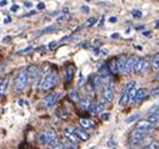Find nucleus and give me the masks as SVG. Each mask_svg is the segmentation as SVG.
I'll return each mask as SVG.
<instances>
[{
    "mask_svg": "<svg viewBox=\"0 0 159 149\" xmlns=\"http://www.w3.org/2000/svg\"><path fill=\"white\" fill-rule=\"evenodd\" d=\"M29 83V78H28V69H21L17 78H15V84H14V90L17 93H20L25 89L26 84Z\"/></svg>",
    "mask_w": 159,
    "mask_h": 149,
    "instance_id": "nucleus-1",
    "label": "nucleus"
},
{
    "mask_svg": "<svg viewBox=\"0 0 159 149\" xmlns=\"http://www.w3.org/2000/svg\"><path fill=\"white\" fill-rule=\"evenodd\" d=\"M39 140H40L42 144L44 145H49V147H54L57 143H59L58 138H57V134L53 129H48L45 130L44 133L40 134V137H39Z\"/></svg>",
    "mask_w": 159,
    "mask_h": 149,
    "instance_id": "nucleus-2",
    "label": "nucleus"
},
{
    "mask_svg": "<svg viewBox=\"0 0 159 149\" xmlns=\"http://www.w3.org/2000/svg\"><path fill=\"white\" fill-rule=\"evenodd\" d=\"M57 83H58V75H57V73L50 72V73H48V74L43 78L42 83H40V89H42V90L51 89Z\"/></svg>",
    "mask_w": 159,
    "mask_h": 149,
    "instance_id": "nucleus-3",
    "label": "nucleus"
},
{
    "mask_svg": "<svg viewBox=\"0 0 159 149\" xmlns=\"http://www.w3.org/2000/svg\"><path fill=\"white\" fill-rule=\"evenodd\" d=\"M149 133H150V132H147V130L135 128L133 132L130 133V135H129V143H130V144H139L140 142H143L145 138L148 137Z\"/></svg>",
    "mask_w": 159,
    "mask_h": 149,
    "instance_id": "nucleus-4",
    "label": "nucleus"
},
{
    "mask_svg": "<svg viewBox=\"0 0 159 149\" xmlns=\"http://www.w3.org/2000/svg\"><path fill=\"white\" fill-rule=\"evenodd\" d=\"M28 78H29V83L36 87L40 80V69L36 65H30L28 68Z\"/></svg>",
    "mask_w": 159,
    "mask_h": 149,
    "instance_id": "nucleus-5",
    "label": "nucleus"
},
{
    "mask_svg": "<svg viewBox=\"0 0 159 149\" xmlns=\"http://www.w3.org/2000/svg\"><path fill=\"white\" fill-rule=\"evenodd\" d=\"M135 87V82H128L127 85L124 87L123 91H122V97H120V100H119V103H120V105H125L127 103H129V93L131 90V88Z\"/></svg>",
    "mask_w": 159,
    "mask_h": 149,
    "instance_id": "nucleus-6",
    "label": "nucleus"
},
{
    "mask_svg": "<svg viewBox=\"0 0 159 149\" xmlns=\"http://www.w3.org/2000/svg\"><path fill=\"white\" fill-rule=\"evenodd\" d=\"M59 97H60V94H59L58 91L48 94V95L43 99V106H46V108L53 106V105H54V104L59 100Z\"/></svg>",
    "mask_w": 159,
    "mask_h": 149,
    "instance_id": "nucleus-7",
    "label": "nucleus"
},
{
    "mask_svg": "<svg viewBox=\"0 0 159 149\" xmlns=\"http://www.w3.org/2000/svg\"><path fill=\"white\" fill-rule=\"evenodd\" d=\"M113 97H114V88H113V84L109 82L104 85V91H103V98L107 100V102H112L113 100Z\"/></svg>",
    "mask_w": 159,
    "mask_h": 149,
    "instance_id": "nucleus-8",
    "label": "nucleus"
},
{
    "mask_svg": "<svg viewBox=\"0 0 159 149\" xmlns=\"http://www.w3.org/2000/svg\"><path fill=\"white\" fill-rule=\"evenodd\" d=\"M135 128H138V129H143V130H147V132H153V130L157 129L155 124L152 123V121H149L148 119H147V120H140V121H138Z\"/></svg>",
    "mask_w": 159,
    "mask_h": 149,
    "instance_id": "nucleus-9",
    "label": "nucleus"
},
{
    "mask_svg": "<svg viewBox=\"0 0 159 149\" xmlns=\"http://www.w3.org/2000/svg\"><path fill=\"white\" fill-rule=\"evenodd\" d=\"M91 87H93V89H94L95 93H99V91L102 90V88H104V80H103V76L95 75L94 78H93Z\"/></svg>",
    "mask_w": 159,
    "mask_h": 149,
    "instance_id": "nucleus-10",
    "label": "nucleus"
},
{
    "mask_svg": "<svg viewBox=\"0 0 159 149\" xmlns=\"http://www.w3.org/2000/svg\"><path fill=\"white\" fill-rule=\"evenodd\" d=\"M64 135H65V138L67 139H69L70 142H73V143H78V140H79V138L76 137V134L74 133V128L73 127H68V128H65V130H64Z\"/></svg>",
    "mask_w": 159,
    "mask_h": 149,
    "instance_id": "nucleus-11",
    "label": "nucleus"
},
{
    "mask_svg": "<svg viewBox=\"0 0 159 149\" xmlns=\"http://www.w3.org/2000/svg\"><path fill=\"white\" fill-rule=\"evenodd\" d=\"M127 63H128V58L125 55H120V57L118 58V69H119V73L127 74Z\"/></svg>",
    "mask_w": 159,
    "mask_h": 149,
    "instance_id": "nucleus-12",
    "label": "nucleus"
},
{
    "mask_svg": "<svg viewBox=\"0 0 159 149\" xmlns=\"http://www.w3.org/2000/svg\"><path fill=\"white\" fill-rule=\"evenodd\" d=\"M147 65H148L147 61H145L144 59H142V58H139L138 61H137V64H135V66H134V73L139 74V73L144 72L145 69H147Z\"/></svg>",
    "mask_w": 159,
    "mask_h": 149,
    "instance_id": "nucleus-13",
    "label": "nucleus"
},
{
    "mask_svg": "<svg viewBox=\"0 0 159 149\" xmlns=\"http://www.w3.org/2000/svg\"><path fill=\"white\" fill-rule=\"evenodd\" d=\"M138 57H129L128 58V63H127V74H129V73H134V66H135V64H137V61H138Z\"/></svg>",
    "mask_w": 159,
    "mask_h": 149,
    "instance_id": "nucleus-14",
    "label": "nucleus"
},
{
    "mask_svg": "<svg viewBox=\"0 0 159 149\" xmlns=\"http://www.w3.org/2000/svg\"><path fill=\"white\" fill-rule=\"evenodd\" d=\"M147 97H148V91H147V90H145V89H138V91H137V94H135V98H134V103L139 104V103H142Z\"/></svg>",
    "mask_w": 159,
    "mask_h": 149,
    "instance_id": "nucleus-15",
    "label": "nucleus"
},
{
    "mask_svg": "<svg viewBox=\"0 0 159 149\" xmlns=\"http://www.w3.org/2000/svg\"><path fill=\"white\" fill-rule=\"evenodd\" d=\"M74 133L76 134V137L79 138V140H88L89 139V134L83 129V128H74Z\"/></svg>",
    "mask_w": 159,
    "mask_h": 149,
    "instance_id": "nucleus-16",
    "label": "nucleus"
},
{
    "mask_svg": "<svg viewBox=\"0 0 159 149\" xmlns=\"http://www.w3.org/2000/svg\"><path fill=\"white\" fill-rule=\"evenodd\" d=\"M108 66H109V69H110V73H112V74L119 73V69H118V58H113L112 60H109Z\"/></svg>",
    "mask_w": 159,
    "mask_h": 149,
    "instance_id": "nucleus-17",
    "label": "nucleus"
},
{
    "mask_svg": "<svg viewBox=\"0 0 159 149\" xmlns=\"http://www.w3.org/2000/svg\"><path fill=\"white\" fill-rule=\"evenodd\" d=\"M9 76L4 78L3 80H0V95H4V94L6 93V89L9 87Z\"/></svg>",
    "mask_w": 159,
    "mask_h": 149,
    "instance_id": "nucleus-18",
    "label": "nucleus"
},
{
    "mask_svg": "<svg viewBox=\"0 0 159 149\" xmlns=\"http://www.w3.org/2000/svg\"><path fill=\"white\" fill-rule=\"evenodd\" d=\"M74 70H75L74 65H68V66H67V69H65V80H67V82H70V80L73 79V76H74Z\"/></svg>",
    "mask_w": 159,
    "mask_h": 149,
    "instance_id": "nucleus-19",
    "label": "nucleus"
},
{
    "mask_svg": "<svg viewBox=\"0 0 159 149\" xmlns=\"http://www.w3.org/2000/svg\"><path fill=\"white\" fill-rule=\"evenodd\" d=\"M79 123H80L82 128H84V129H89V128L94 127V121L90 120V119H85V118H82L80 120H79Z\"/></svg>",
    "mask_w": 159,
    "mask_h": 149,
    "instance_id": "nucleus-20",
    "label": "nucleus"
},
{
    "mask_svg": "<svg viewBox=\"0 0 159 149\" xmlns=\"http://www.w3.org/2000/svg\"><path fill=\"white\" fill-rule=\"evenodd\" d=\"M90 105H91V100L89 98L82 99L80 102H79V106H80V109H83V110H88Z\"/></svg>",
    "mask_w": 159,
    "mask_h": 149,
    "instance_id": "nucleus-21",
    "label": "nucleus"
},
{
    "mask_svg": "<svg viewBox=\"0 0 159 149\" xmlns=\"http://www.w3.org/2000/svg\"><path fill=\"white\" fill-rule=\"evenodd\" d=\"M109 74H110V69H109L108 64H103V65L99 68V75H100V76H108Z\"/></svg>",
    "mask_w": 159,
    "mask_h": 149,
    "instance_id": "nucleus-22",
    "label": "nucleus"
},
{
    "mask_svg": "<svg viewBox=\"0 0 159 149\" xmlns=\"http://www.w3.org/2000/svg\"><path fill=\"white\" fill-rule=\"evenodd\" d=\"M68 97L74 103H79V102H80V97H79V93L76 90H70L69 94H68Z\"/></svg>",
    "mask_w": 159,
    "mask_h": 149,
    "instance_id": "nucleus-23",
    "label": "nucleus"
},
{
    "mask_svg": "<svg viewBox=\"0 0 159 149\" xmlns=\"http://www.w3.org/2000/svg\"><path fill=\"white\" fill-rule=\"evenodd\" d=\"M147 119H148L149 121H152V123L157 124L158 121H159V112L157 110V112H153V113H150V114L147 117Z\"/></svg>",
    "mask_w": 159,
    "mask_h": 149,
    "instance_id": "nucleus-24",
    "label": "nucleus"
},
{
    "mask_svg": "<svg viewBox=\"0 0 159 149\" xmlns=\"http://www.w3.org/2000/svg\"><path fill=\"white\" fill-rule=\"evenodd\" d=\"M152 68L154 70H159V54L153 58V61H152Z\"/></svg>",
    "mask_w": 159,
    "mask_h": 149,
    "instance_id": "nucleus-25",
    "label": "nucleus"
},
{
    "mask_svg": "<svg viewBox=\"0 0 159 149\" xmlns=\"http://www.w3.org/2000/svg\"><path fill=\"white\" fill-rule=\"evenodd\" d=\"M139 114L138 113H135V114H133V115H130V117H128L127 118V120H125V123H128V124H130V123H133V121H135L137 119H139Z\"/></svg>",
    "mask_w": 159,
    "mask_h": 149,
    "instance_id": "nucleus-26",
    "label": "nucleus"
},
{
    "mask_svg": "<svg viewBox=\"0 0 159 149\" xmlns=\"http://www.w3.org/2000/svg\"><path fill=\"white\" fill-rule=\"evenodd\" d=\"M137 91H138V89H137L135 87L131 88V90H130V93H129V102H130V103H131V102H134V98H135Z\"/></svg>",
    "mask_w": 159,
    "mask_h": 149,
    "instance_id": "nucleus-27",
    "label": "nucleus"
},
{
    "mask_svg": "<svg viewBox=\"0 0 159 149\" xmlns=\"http://www.w3.org/2000/svg\"><path fill=\"white\" fill-rule=\"evenodd\" d=\"M58 29V26L57 25H51V26H48V28H45V29H43L40 33L42 34H45V33H50V32H54V30H57Z\"/></svg>",
    "mask_w": 159,
    "mask_h": 149,
    "instance_id": "nucleus-28",
    "label": "nucleus"
},
{
    "mask_svg": "<svg viewBox=\"0 0 159 149\" xmlns=\"http://www.w3.org/2000/svg\"><path fill=\"white\" fill-rule=\"evenodd\" d=\"M33 50V47H28V48H25V49H21V50H18L17 54H19V55H23V54H28Z\"/></svg>",
    "mask_w": 159,
    "mask_h": 149,
    "instance_id": "nucleus-29",
    "label": "nucleus"
},
{
    "mask_svg": "<svg viewBox=\"0 0 159 149\" xmlns=\"http://www.w3.org/2000/svg\"><path fill=\"white\" fill-rule=\"evenodd\" d=\"M143 149H159V143L154 142V143H149L147 147H144Z\"/></svg>",
    "mask_w": 159,
    "mask_h": 149,
    "instance_id": "nucleus-30",
    "label": "nucleus"
},
{
    "mask_svg": "<svg viewBox=\"0 0 159 149\" xmlns=\"http://www.w3.org/2000/svg\"><path fill=\"white\" fill-rule=\"evenodd\" d=\"M131 15H133L135 19H140L143 14H142V11H140V10H137V9H135V10L131 11Z\"/></svg>",
    "mask_w": 159,
    "mask_h": 149,
    "instance_id": "nucleus-31",
    "label": "nucleus"
},
{
    "mask_svg": "<svg viewBox=\"0 0 159 149\" xmlns=\"http://www.w3.org/2000/svg\"><path fill=\"white\" fill-rule=\"evenodd\" d=\"M150 95H153V97L159 95V85H157V87H154V88H152V90H150Z\"/></svg>",
    "mask_w": 159,
    "mask_h": 149,
    "instance_id": "nucleus-32",
    "label": "nucleus"
},
{
    "mask_svg": "<svg viewBox=\"0 0 159 149\" xmlns=\"http://www.w3.org/2000/svg\"><path fill=\"white\" fill-rule=\"evenodd\" d=\"M57 114H58V115H59V117H60L61 119H68V117H69V115H68V113H67V114H65V112H64L63 109H59Z\"/></svg>",
    "mask_w": 159,
    "mask_h": 149,
    "instance_id": "nucleus-33",
    "label": "nucleus"
},
{
    "mask_svg": "<svg viewBox=\"0 0 159 149\" xmlns=\"http://www.w3.org/2000/svg\"><path fill=\"white\" fill-rule=\"evenodd\" d=\"M67 19H69V13H68V14L61 13V14L58 17V21H63V20H67Z\"/></svg>",
    "mask_w": 159,
    "mask_h": 149,
    "instance_id": "nucleus-34",
    "label": "nucleus"
},
{
    "mask_svg": "<svg viewBox=\"0 0 159 149\" xmlns=\"http://www.w3.org/2000/svg\"><path fill=\"white\" fill-rule=\"evenodd\" d=\"M95 23H97V19H95V18H89V19L87 20V25H88V26L94 25Z\"/></svg>",
    "mask_w": 159,
    "mask_h": 149,
    "instance_id": "nucleus-35",
    "label": "nucleus"
},
{
    "mask_svg": "<svg viewBox=\"0 0 159 149\" xmlns=\"http://www.w3.org/2000/svg\"><path fill=\"white\" fill-rule=\"evenodd\" d=\"M53 149H65V145H64V143H57L54 147H53Z\"/></svg>",
    "mask_w": 159,
    "mask_h": 149,
    "instance_id": "nucleus-36",
    "label": "nucleus"
},
{
    "mask_svg": "<svg viewBox=\"0 0 159 149\" xmlns=\"http://www.w3.org/2000/svg\"><path fill=\"white\" fill-rule=\"evenodd\" d=\"M36 9H38V10H44V9H45V4H44V3H39V4L36 5Z\"/></svg>",
    "mask_w": 159,
    "mask_h": 149,
    "instance_id": "nucleus-37",
    "label": "nucleus"
},
{
    "mask_svg": "<svg viewBox=\"0 0 159 149\" xmlns=\"http://www.w3.org/2000/svg\"><path fill=\"white\" fill-rule=\"evenodd\" d=\"M55 48H57V42H51V43L49 44V49L53 50V49H55Z\"/></svg>",
    "mask_w": 159,
    "mask_h": 149,
    "instance_id": "nucleus-38",
    "label": "nucleus"
},
{
    "mask_svg": "<svg viewBox=\"0 0 159 149\" xmlns=\"http://www.w3.org/2000/svg\"><path fill=\"white\" fill-rule=\"evenodd\" d=\"M109 118V113H104V114H102V119L103 120H107Z\"/></svg>",
    "mask_w": 159,
    "mask_h": 149,
    "instance_id": "nucleus-39",
    "label": "nucleus"
},
{
    "mask_svg": "<svg viewBox=\"0 0 159 149\" xmlns=\"http://www.w3.org/2000/svg\"><path fill=\"white\" fill-rule=\"evenodd\" d=\"M10 10H11V11H18V10H19V6H18V5H13Z\"/></svg>",
    "mask_w": 159,
    "mask_h": 149,
    "instance_id": "nucleus-40",
    "label": "nucleus"
},
{
    "mask_svg": "<svg viewBox=\"0 0 159 149\" xmlns=\"http://www.w3.org/2000/svg\"><path fill=\"white\" fill-rule=\"evenodd\" d=\"M80 10H82L83 13H88V11H89V8H88V6H82Z\"/></svg>",
    "mask_w": 159,
    "mask_h": 149,
    "instance_id": "nucleus-41",
    "label": "nucleus"
},
{
    "mask_svg": "<svg viewBox=\"0 0 159 149\" xmlns=\"http://www.w3.org/2000/svg\"><path fill=\"white\" fill-rule=\"evenodd\" d=\"M24 6H25V8H31V3H30V2H25V3H24Z\"/></svg>",
    "mask_w": 159,
    "mask_h": 149,
    "instance_id": "nucleus-42",
    "label": "nucleus"
},
{
    "mask_svg": "<svg viewBox=\"0 0 159 149\" xmlns=\"http://www.w3.org/2000/svg\"><path fill=\"white\" fill-rule=\"evenodd\" d=\"M6 4H8L6 0H2V2H0V6H5Z\"/></svg>",
    "mask_w": 159,
    "mask_h": 149,
    "instance_id": "nucleus-43",
    "label": "nucleus"
},
{
    "mask_svg": "<svg viewBox=\"0 0 159 149\" xmlns=\"http://www.w3.org/2000/svg\"><path fill=\"white\" fill-rule=\"evenodd\" d=\"M35 13H36V11H34V10H31V11H29V13H28V14H26L25 17H29V15H34V14H35Z\"/></svg>",
    "mask_w": 159,
    "mask_h": 149,
    "instance_id": "nucleus-44",
    "label": "nucleus"
},
{
    "mask_svg": "<svg viewBox=\"0 0 159 149\" xmlns=\"http://www.w3.org/2000/svg\"><path fill=\"white\" fill-rule=\"evenodd\" d=\"M109 21H110V23H115V21H116V18H115V17H112V18H109Z\"/></svg>",
    "mask_w": 159,
    "mask_h": 149,
    "instance_id": "nucleus-45",
    "label": "nucleus"
},
{
    "mask_svg": "<svg viewBox=\"0 0 159 149\" xmlns=\"http://www.w3.org/2000/svg\"><path fill=\"white\" fill-rule=\"evenodd\" d=\"M10 23V18L9 17H6L5 19H4V24H9Z\"/></svg>",
    "mask_w": 159,
    "mask_h": 149,
    "instance_id": "nucleus-46",
    "label": "nucleus"
},
{
    "mask_svg": "<svg viewBox=\"0 0 159 149\" xmlns=\"http://www.w3.org/2000/svg\"><path fill=\"white\" fill-rule=\"evenodd\" d=\"M3 42H4V43H6V42H10V38H9V36H8V38H4V39H3Z\"/></svg>",
    "mask_w": 159,
    "mask_h": 149,
    "instance_id": "nucleus-47",
    "label": "nucleus"
},
{
    "mask_svg": "<svg viewBox=\"0 0 159 149\" xmlns=\"http://www.w3.org/2000/svg\"><path fill=\"white\" fill-rule=\"evenodd\" d=\"M112 38H113V39H116V38H119V34H118V33H116V34H113Z\"/></svg>",
    "mask_w": 159,
    "mask_h": 149,
    "instance_id": "nucleus-48",
    "label": "nucleus"
},
{
    "mask_svg": "<svg viewBox=\"0 0 159 149\" xmlns=\"http://www.w3.org/2000/svg\"><path fill=\"white\" fill-rule=\"evenodd\" d=\"M102 53H103V54H108V50H107V49H103Z\"/></svg>",
    "mask_w": 159,
    "mask_h": 149,
    "instance_id": "nucleus-49",
    "label": "nucleus"
},
{
    "mask_svg": "<svg viewBox=\"0 0 159 149\" xmlns=\"http://www.w3.org/2000/svg\"><path fill=\"white\" fill-rule=\"evenodd\" d=\"M143 34H144V35H145V36H148V35H149V32H144V33H143Z\"/></svg>",
    "mask_w": 159,
    "mask_h": 149,
    "instance_id": "nucleus-50",
    "label": "nucleus"
},
{
    "mask_svg": "<svg viewBox=\"0 0 159 149\" xmlns=\"http://www.w3.org/2000/svg\"><path fill=\"white\" fill-rule=\"evenodd\" d=\"M157 79H158V82H159V70H158V73H157Z\"/></svg>",
    "mask_w": 159,
    "mask_h": 149,
    "instance_id": "nucleus-51",
    "label": "nucleus"
},
{
    "mask_svg": "<svg viewBox=\"0 0 159 149\" xmlns=\"http://www.w3.org/2000/svg\"><path fill=\"white\" fill-rule=\"evenodd\" d=\"M155 26H157V28H158V29H159V21H158V24H157Z\"/></svg>",
    "mask_w": 159,
    "mask_h": 149,
    "instance_id": "nucleus-52",
    "label": "nucleus"
},
{
    "mask_svg": "<svg viewBox=\"0 0 159 149\" xmlns=\"http://www.w3.org/2000/svg\"><path fill=\"white\" fill-rule=\"evenodd\" d=\"M85 2H90V0H85Z\"/></svg>",
    "mask_w": 159,
    "mask_h": 149,
    "instance_id": "nucleus-53",
    "label": "nucleus"
},
{
    "mask_svg": "<svg viewBox=\"0 0 159 149\" xmlns=\"http://www.w3.org/2000/svg\"><path fill=\"white\" fill-rule=\"evenodd\" d=\"M158 112H159V106H158Z\"/></svg>",
    "mask_w": 159,
    "mask_h": 149,
    "instance_id": "nucleus-54",
    "label": "nucleus"
},
{
    "mask_svg": "<svg viewBox=\"0 0 159 149\" xmlns=\"http://www.w3.org/2000/svg\"><path fill=\"white\" fill-rule=\"evenodd\" d=\"M0 97H2V95H0Z\"/></svg>",
    "mask_w": 159,
    "mask_h": 149,
    "instance_id": "nucleus-55",
    "label": "nucleus"
}]
</instances>
